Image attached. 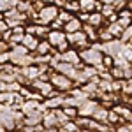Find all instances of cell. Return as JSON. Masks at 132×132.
Masks as SVG:
<instances>
[{"instance_id":"obj_1","label":"cell","mask_w":132,"mask_h":132,"mask_svg":"<svg viewBox=\"0 0 132 132\" xmlns=\"http://www.w3.org/2000/svg\"><path fill=\"white\" fill-rule=\"evenodd\" d=\"M58 12L60 9L55 5V4H46L39 12H37V18L32 21V23H41V25H50L51 21H55L58 18Z\"/></svg>"},{"instance_id":"obj_2","label":"cell","mask_w":132,"mask_h":132,"mask_svg":"<svg viewBox=\"0 0 132 132\" xmlns=\"http://www.w3.org/2000/svg\"><path fill=\"white\" fill-rule=\"evenodd\" d=\"M102 56H104V53L99 50H95V48H85V50L79 51V58L85 65H92V67H99L102 63Z\"/></svg>"},{"instance_id":"obj_3","label":"cell","mask_w":132,"mask_h":132,"mask_svg":"<svg viewBox=\"0 0 132 132\" xmlns=\"http://www.w3.org/2000/svg\"><path fill=\"white\" fill-rule=\"evenodd\" d=\"M50 83L53 85V88H56L60 93H69L74 88V81L71 78H67V76H63V74H60L56 71H53V74L50 78Z\"/></svg>"},{"instance_id":"obj_4","label":"cell","mask_w":132,"mask_h":132,"mask_svg":"<svg viewBox=\"0 0 132 132\" xmlns=\"http://www.w3.org/2000/svg\"><path fill=\"white\" fill-rule=\"evenodd\" d=\"M67 41L71 44V48H74V50H78V51H81V50H85V48L90 46L88 37H86V34L83 30L74 32V34H67Z\"/></svg>"},{"instance_id":"obj_5","label":"cell","mask_w":132,"mask_h":132,"mask_svg":"<svg viewBox=\"0 0 132 132\" xmlns=\"http://www.w3.org/2000/svg\"><path fill=\"white\" fill-rule=\"evenodd\" d=\"M53 69L56 72H60L63 76H67V78H71L72 81L76 79V76H78V67L76 65H72V63H67V62H62L58 60L55 65H53Z\"/></svg>"},{"instance_id":"obj_6","label":"cell","mask_w":132,"mask_h":132,"mask_svg":"<svg viewBox=\"0 0 132 132\" xmlns=\"http://www.w3.org/2000/svg\"><path fill=\"white\" fill-rule=\"evenodd\" d=\"M97 108H99V101H95V99H86L85 102H81V104L78 106V111H79V116L92 118V114L95 113Z\"/></svg>"},{"instance_id":"obj_7","label":"cell","mask_w":132,"mask_h":132,"mask_svg":"<svg viewBox=\"0 0 132 132\" xmlns=\"http://www.w3.org/2000/svg\"><path fill=\"white\" fill-rule=\"evenodd\" d=\"M55 58H58L62 62H67V63H72V65H78V63H81V58H79V51L74 50V48H69L67 51H63V53H58V55H55Z\"/></svg>"},{"instance_id":"obj_8","label":"cell","mask_w":132,"mask_h":132,"mask_svg":"<svg viewBox=\"0 0 132 132\" xmlns=\"http://www.w3.org/2000/svg\"><path fill=\"white\" fill-rule=\"evenodd\" d=\"M123 44H125V41H122V39H113L111 42H104L102 53L111 55V56H118L123 50Z\"/></svg>"},{"instance_id":"obj_9","label":"cell","mask_w":132,"mask_h":132,"mask_svg":"<svg viewBox=\"0 0 132 132\" xmlns=\"http://www.w3.org/2000/svg\"><path fill=\"white\" fill-rule=\"evenodd\" d=\"M21 76H25L28 81H34V79H37L39 76H41V67L37 65V63H32V65H27V67H21L20 71H18Z\"/></svg>"},{"instance_id":"obj_10","label":"cell","mask_w":132,"mask_h":132,"mask_svg":"<svg viewBox=\"0 0 132 132\" xmlns=\"http://www.w3.org/2000/svg\"><path fill=\"white\" fill-rule=\"evenodd\" d=\"M42 125H44V129H50V127H60L55 109H46V111H44V116H42Z\"/></svg>"},{"instance_id":"obj_11","label":"cell","mask_w":132,"mask_h":132,"mask_svg":"<svg viewBox=\"0 0 132 132\" xmlns=\"http://www.w3.org/2000/svg\"><path fill=\"white\" fill-rule=\"evenodd\" d=\"M48 42H50L53 48H56L60 42H63L65 39H67V34L63 30H50V34H48Z\"/></svg>"},{"instance_id":"obj_12","label":"cell","mask_w":132,"mask_h":132,"mask_svg":"<svg viewBox=\"0 0 132 132\" xmlns=\"http://www.w3.org/2000/svg\"><path fill=\"white\" fill-rule=\"evenodd\" d=\"M42 106L46 109H60L62 106H63V93L56 95V97H51V99H44Z\"/></svg>"},{"instance_id":"obj_13","label":"cell","mask_w":132,"mask_h":132,"mask_svg":"<svg viewBox=\"0 0 132 132\" xmlns=\"http://www.w3.org/2000/svg\"><path fill=\"white\" fill-rule=\"evenodd\" d=\"M79 30H83V21L78 16H74L71 21H67L63 25V32L65 34H74V32H79Z\"/></svg>"},{"instance_id":"obj_14","label":"cell","mask_w":132,"mask_h":132,"mask_svg":"<svg viewBox=\"0 0 132 132\" xmlns=\"http://www.w3.org/2000/svg\"><path fill=\"white\" fill-rule=\"evenodd\" d=\"M86 23L92 25V27H95V28H102V27H106V25H108L106 20H104V16H102L101 12H90Z\"/></svg>"},{"instance_id":"obj_15","label":"cell","mask_w":132,"mask_h":132,"mask_svg":"<svg viewBox=\"0 0 132 132\" xmlns=\"http://www.w3.org/2000/svg\"><path fill=\"white\" fill-rule=\"evenodd\" d=\"M39 37H35V35H32V34H25V37H23V41H21V44L27 48V50L30 51V53H34V51L37 50V44H39Z\"/></svg>"},{"instance_id":"obj_16","label":"cell","mask_w":132,"mask_h":132,"mask_svg":"<svg viewBox=\"0 0 132 132\" xmlns=\"http://www.w3.org/2000/svg\"><path fill=\"white\" fill-rule=\"evenodd\" d=\"M108 28H109V32L113 34V37H114V39H122V41H123L125 28H123V27L120 25V23H118V21H114V23H109V25H108Z\"/></svg>"},{"instance_id":"obj_17","label":"cell","mask_w":132,"mask_h":132,"mask_svg":"<svg viewBox=\"0 0 132 132\" xmlns=\"http://www.w3.org/2000/svg\"><path fill=\"white\" fill-rule=\"evenodd\" d=\"M108 113H109V109H106L104 106L99 104V108H97L95 113L92 114V118H93V120H97V122H101V123H106V122H108Z\"/></svg>"},{"instance_id":"obj_18","label":"cell","mask_w":132,"mask_h":132,"mask_svg":"<svg viewBox=\"0 0 132 132\" xmlns=\"http://www.w3.org/2000/svg\"><path fill=\"white\" fill-rule=\"evenodd\" d=\"M51 51H53V46L48 42V39H41L39 44H37L35 53H37V55H51Z\"/></svg>"},{"instance_id":"obj_19","label":"cell","mask_w":132,"mask_h":132,"mask_svg":"<svg viewBox=\"0 0 132 132\" xmlns=\"http://www.w3.org/2000/svg\"><path fill=\"white\" fill-rule=\"evenodd\" d=\"M62 111H63V114H65L69 120H76V118L79 116L78 106H62Z\"/></svg>"},{"instance_id":"obj_20","label":"cell","mask_w":132,"mask_h":132,"mask_svg":"<svg viewBox=\"0 0 132 132\" xmlns=\"http://www.w3.org/2000/svg\"><path fill=\"white\" fill-rule=\"evenodd\" d=\"M50 25H41V23H35V37L39 39H46L48 34H50Z\"/></svg>"},{"instance_id":"obj_21","label":"cell","mask_w":132,"mask_h":132,"mask_svg":"<svg viewBox=\"0 0 132 132\" xmlns=\"http://www.w3.org/2000/svg\"><path fill=\"white\" fill-rule=\"evenodd\" d=\"M114 37H113V34L109 32L108 27H102L99 28V42H111Z\"/></svg>"},{"instance_id":"obj_22","label":"cell","mask_w":132,"mask_h":132,"mask_svg":"<svg viewBox=\"0 0 132 132\" xmlns=\"http://www.w3.org/2000/svg\"><path fill=\"white\" fill-rule=\"evenodd\" d=\"M16 5H18V0H0V14H4L9 9H14Z\"/></svg>"},{"instance_id":"obj_23","label":"cell","mask_w":132,"mask_h":132,"mask_svg":"<svg viewBox=\"0 0 132 132\" xmlns=\"http://www.w3.org/2000/svg\"><path fill=\"white\" fill-rule=\"evenodd\" d=\"M120 56L125 58L129 63H132V46L129 44V42H125V44H123V50H122V53H120Z\"/></svg>"},{"instance_id":"obj_24","label":"cell","mask_w":132,"mask_h":132,"mask_svg":"<svg viewBox=\"0 0 132 132\" xmlns=\"http://www.w3.org/2000/svg\"><path fill=\"white\" fill-rule=\"evenodd\" d=\"M109 72H111L113 79H125V69L120 67V65H114Z\"/></svg>"},{"instance_id":"obj_25","label":"cell","mask_w":132,"mask_h":132,"mask_svg":"<svg viewBox=\"0 0 132 132\" xmlns=\"http://www.w3.org/2000/svg\"><path fill=\"white\" fill-rule=\"evenodd\" d=\"M102 67H104V69H108V71H111L113 67H114V56L104 53V56H102Z\"/></svg>"},{"instance_id":"obj_26","label":"cell","mask_w":132,"mask_h":132,"mask_svg":"<svg viewBox=\"0 0 132 132\" xmlns=\"http://www.w3.org/2000/svg\"><path fill=\"white\" fill-rule=\"evenodd\" d=\"M74 16H76V14H72V12H69L67 9H60V12H58V20H60L62 23H63V25H65L67 21H71L72 18H74Z\"/></svg>"},{"instance_id":"obj_27","label":"cell","mask_w":132,"mask_h":132,"mask_svg":"<svg viewBox=\"0 0 132 132\" xmlns=\"http://www.w3.org/2000/svg\"><path fill=\"white\" fill-rule=\"evenodd\" d=\"M101 14L104 16V20H108V18H111L113 14H116V11H114V7H113V5H102Z\"/></svg>"},{"instance_id":"obj_28","label":"cell","mask_w":132,"mask_h":132,"mask_svg":"<svg viewBox=\"0 0 132 132\" xmlns=\"http://www.w3.org/2000/svg\"><path fill=\"white\" fill-rule=\"evenodd\" d=\"M114 132H132V123L125 122L120 125H114Z\"/></svg>"},{"instance_id":"obj_29","label":"cell","mask_w":132,"mask_h":132,"mask_svg":"<svg viewBox=\"0 0 132 132\" xmlns=\"http://www.w3.org/2000/svg\"><path fill=\"white\" fill-rule=\"evenodd\" d=\"M127 2H129V0H114V2H113V7L118 12V11H122V9L127 7Z\"/></svg>"},{"instance_id":"obj_30","label":"cell","mask_w":132,"mask_h":132,"mask_svg":"<svg viewBox=\"0 0 132 132\" xmlns=\"http://www.w3.org/2000/svg\"><path fill=\"white\" fill-rule=\"evenodd\" d=\"M50 28H51V30H63V23L56 18L55 21H51V23H50Z\"/></svg>"},{"instance_id":"obj_31","label":"cell","mask_w":132,"mask_h":132,"mask_svg":"<svg viewBox=\"0 0 132 132\" xmlns=\"http://www.w3.org/2000/svg\"><path fill=\"white\" fill-rule=\"evenodd\" d=\"M118 23H120L123 28L127 30V28H129V27L132 25V18H118Z\"/></svg>"},{"instance_id":"obj_32","label":"cell","mask_w":132,"mask_h":132,"mask_svg":"<svg viewBox=\"0 0 132 132\" xmlns=\"http://www.w3.org/2000/svg\"><path fill=\"white\" fill-rule=\"evenodd\" d=\"M118 18H132V11L129 7H125V9L118 11Z\"/></svg>"},{"instance_id":"obj_33","label":"cell","mask_w":132,"mask_h":132,"mask_svg":"<svg viewBox=\"0 0 132 132\" xmlns=\"http://www.w3.org/2000/svg\"><path fill=\"white\" fill-rule=\"evenodd\" d=\"M9 28L11 27L7 25V21L4 20V18H0V41H2V34H4L5 30H9Z\"/></svg>"},{"instance_id":"obj_34","label":"cell","mask_w":132,"mask_h":132,"mask_svg":"<svg viewBox=\"0 0 132 132\" xmlns=\"http://www.w3.org/2000/svg\"><path fill=\"white\" fill-rule=\"evenodd\" d=\"M11 51V44L7 41H0V53H9Z\"/></svg>"},{"instance_id":"obj_35","label":"cell","mask_w":132,"mask_h":132,"mask_svg":"<svg viewBox=\"0 0 132 132\" xmlns=\"http://www.w3.org/2000/svg\"><path fill=\"white\" fill-rule=\"evenodd\" d=\"M5 62H9V53H0V65Z\"/></svg>"},{"instance_id":"obj_36","label":"cell","mask_w":132,"mask_h":132,"mask_svg":"<svg viewBox=\"0 0 132 132\" xmlns=\"http://www.w3.org/2000/svg\"><path fill=\"white\" fill-rule=\"evenodd\" d=\"M44 132H58V127H50V129H44Z\"/></svg>"},{"instance_id":"obj_37","label":"cell","mask_w":132,"mask_h":132,"mask_svg":"<svg viewBox=\"0 0 132 132\" xmlns=\"http://www.w3.org/2000/svg\"><path fill=\"white\" fill-rule=\"evenodd\" d=\"M99 2H102L104 5H113V2H114V0H99Z\"/></svg>"},{"instance_id":"obj_38","label":"cell","mask_w":132,"mask_h":132,"mask_svg":"<svg viewBox=\"0 0 132 132\" xmlns=\"http://www.w3.org/2000/svg\"><path fill=\"white\" fill-rule=\"evenodd\" d=\"M39 2H42V4H53V0H39Z\"/></svg>"},{"instance_id":"obj_39","label":"cell","mask_w":132,"mask_h":132,"mask_svg":"<svg viewBox=\"0 0 132 132\" xmlns=\"http://www.w3.org/2000/svg\"><path fill=\"white\" fill-rule=\"evenodd\" d=\"M127 122H129V123H132V114L129 116V120H127Z\"/></svg>"},{"instance_id":"obj_40","label":"cell","mask_w":132,"mask_h":132,"mask_svg":"<svg viewBox=\"0 0 132 132\" xmlns=\"http://www.w3.org/2000/svg\"><path fill=\"white\" fill-rule=\"evenodd\" d=\"M0 132H5V129H4V127H2V125H0Z\"/></svg>"},{"instance_id":"obj_41","label":"cell","mask_w":132,"mask_h":132,"mask_svg":"<svg viewBox=\"0 0 132 132\" xmlns=\"http://www.w3.org/2000/svg\"><path fill=\"white\" fill-rule=\"evenodd\" d=\"M129 44H130V46H132V37H130V39H129Z\"/></svg>"},{"instance_id":"obj_42","label":"cell","mask_w":132,"mask_h":132,"mask_svg":"<svg viewBox=\"0 0 132 132\" xmlns=\"http://www.w3.org/2000/svg\"><path fill=\"white\" fill-rule=\"evenodd\" d=\"M42 132H44V130H42Z\"/></svg>"}]
</instances>
